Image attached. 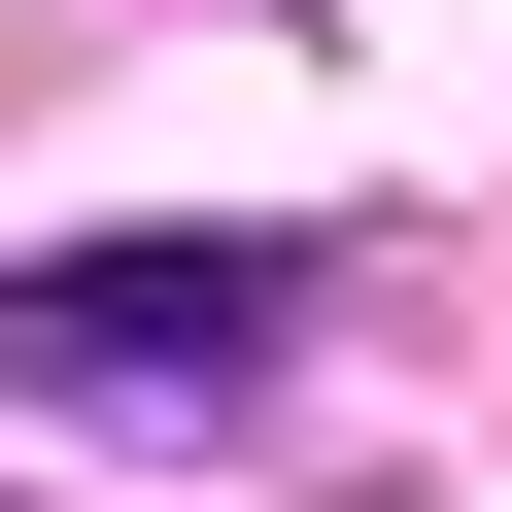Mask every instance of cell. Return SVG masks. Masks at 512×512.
Masks as SVG:
<instances>
[{
	"label": "cell",
	"mask_w": 512,
	"mask_h": 512,
	"mask_svg": "<svg viewBox=\"0 0 512 512\" xmlns=\"http://www.w3.org/2000/svg\"><path fill=\"white\" fill-rule=\"evenodd\" d=\"M274 308H308V239H35V274H0V410L205 444L239 376H274Z\"/></svg>",
	"instance_id": "obj_1"
}]
</instances>
